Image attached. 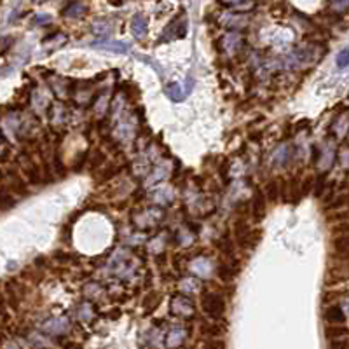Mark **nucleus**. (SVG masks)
<instances>
[{"label":"nucleus","instance_id":"obj_13","mask_svg":"<svg viewBox=\"0 0 349 349\" xmlns=\"http://www.w3.org/2000/svg\"><path fill=\"white\" fill-rule=\"evenodd\" d=\"M222 329L220 326H216V325H204L203 326V334L204 335H208V337H211V339H215L216 335H222Z\"/></svg>","mask_w":349,"mask_h":349},{"label":"nucleus","instance_id":"obj_19","mask_svg":"<svg viewBox=\"0 0 349 349\" xmlns=\"http://www.w3.org/2000/svg\"><path fill=\"white\" fill-rule=\"evenodd\" d=\"M311 187H313V178H308V180H306V184L302 185V194H306V192H308V190L311 189Z\"/></svg>","mask_w":349,"mask_h":349},{"label":"nucleus","instance_id":"obj_10","mask_svg":"<svg viewBox=\"0 0 349 349\" xmlns=\"http://www.w3.org/2000/svg\"><path fill=\"white\" fill-rule=\"evenodd\" d=\"M347 334V329L346 326H337V325H334V326H329L326 329V337L329 339H340L342 335H346Z\"/></svg>","mask_w":349,"mask_h":349},{"label":"nucleus","instance_id":"obj_5","mask_svg":"<svg viewBox=\"0 0 349 349\" xmlns=\"http://www.w3.org/2000/svg\"><path fill=\"white\" fill-rule=\"evenodd\" d=\"M95 46H96V48H100V49L114 51V53H127V51H129V46H127L126 42H117V40L100 42V44H95Z\"/></svg>","mask_w":349,"mask_h":349},{"label":"nucleus","instance_id":"obj_15","mask_svg":"<svg viewBox=\"0 0 349 349\" xmlns=\"http://www.w3.org/2000/svg\"><path fill=\"white\" fill-rule=\"evenodd\" d=\"M335 63H337V68H340V70H346L347 68V49L340 51L337 59H335Z\"/></svg>","mask_w":349,"mask_h":349},{"label":"nucleus","instance_id":"obj_16","mask_svg":"<svg viewBox=\"0 0 349 349\" xmlns=\"http://www.w3.org/2000/svg\"><path fill=\"white\" fill-rule=\"evenodd\" d=\"M267 195H269L271 199H276V195H279L278 194V182H274L272 180L269 187H267Z\"/></svg>","mask_w":349,"mask_h":349},{"label":"nucleus","instance_id":"obj_6","mask_svg":"<svg viewBox=\"0 0 349 349\" xmlns=\"http://www.w3.org/2000/svg\"><path fill=\"white\" fill-rule=\"evenodd\" d=\"M253 215L257 216L258 220L264 219V215H266V195H264L262 192L255 194V199H253Z\"/></svg>","mask_w":349,"mask_h":349},{"label":"nucleus","instance_id":"obj_17","mask_svg":"<svg viewBox=\"0 0 349 349\" xmlns=\"http://www.w3.org/2000/svg\"><path fill=\"white\" fill-rule=\"evenodd\" d=\"M330 349H347V340L342 339V340H334V342L330 344Z\"/></svg>","mask_w":349,"mask_h":349},{"label":"nucleus","instance_id":"obj_12","mask_svg":"<svg viewBox=\"0 0 349 349\" xmlns=\"http://www.w3.org/2000/svg\"><path fill=\"white\" fill-rule=\"evenodd\" d=\"M12 204H14L12 195L9 192H6V190H0V208H2V210H6V208H11Z\"/></svg>","mask_w":349,"mask_h":349},{"label":"nucleus","instance_id":"obj_1","mask_svg":"<svg viewBox=\"0 0 349 349\" xmlns=\"http://www.w3.org/2000/svg\"><path fill=\"white\" fill-rule=\"evenodd\" d=\"M201 308L208 316L219 320L225 314V299L216 292H208L201 297Z\"/></svg>","mask_w":349,"mask_h":349},{"label":"nucleus","instance_id":"obj_2","mask_svg":"<svg viewBox=\"0 0 349 349\" xmlns=\"http://www.w3.org/2000/svg\"><path fill=\"white\" fill-rule=\"evenodd\" d=\"M234 236H236L237 243H239V246H243V248L253 245V237H252L253 232H252V229L248 227V224H246L245 220H237V222H236V227H234Z\"/></svg>","mask_w":349,"mask_h":349},{"label":"nucleus","instance_id":"obj_4","mask_svg":"<svg viewBox=\"0 0 349 349\" xmlns=\"http://www.w3.org/2000/svg\"><path fill=\"white\" fill-rule=\"evenodd\" d=\"M325 320L334 323V325H342L346 321V314H344V309L340 306H330L329 309L325 311Z\"/></svg>","mask_w":349,"mask_h":349},{"label":"nucleus","instance_id":"obj_7","mask_svg":"<svg viewBox=\"0 0 349 349\" xmlns=\"http://www.w3.org/2000/svg\"><path fill=\"white\" fill-rule=\"evenodd\" d=\"M334 250L337 253V257H346L347 255V236H339L337 239L334 241Z\"/></svg>","mask_w":349,"mask_h":349},{"label":"nucleus","instance_id":"obj_3","mask_svg":"<svg viewBox=\"0 0 349 349\" xmlns=\"http://www.w3.org/2000/svg\"><path fill=\"white\" fill-rule=\"evenodd\" d=\"M131 32L136 39H143L148 32V25H147V18L142 14H136L133 21H131Z\"/></svg>","mask_w":349,"mask_h":349},{"label":"nucleus","instance_id":"obj_9","mask_svg":"<svg viewBox=\"0 0 349 349\" xmlns=\"http://www.w3.org/2000/svg\"><path fill=\"white\" fill-rule=\"evenodd\" d=\"M184 337H185V334L182 330H173L171 335L168 337V347H171V349L178 347L182 342H184Z\"/></svg>","mask_w":349,"mask_h":349},{"label":"nucleus","instance_id":"obj_18","mask_svg":"<svg viewBox=\"0 0 349 349\" xmlns=\"http://www.w3.org/2000/svg\"><path fill=\"white\" fill-rule=\"evenodd\" d=\"M323 189H325V180H323V178H320V180H318V184H316V190H314V194L320 198V195L323 194Z\"/></svg>","mask_w":349,"mask_h":349},{"label":"nucleus","instance_id":"obj_20","mask_svg":"<svg viewBox=\"0 0 349 349\" xmlns=\"http://www.w3.org/2000/svg\"><path fill=\"white\" fill-rule=\"evenodd\" d=\"M0 314L6 316V300H4V295L0 293Z\"/></svg>","mask_w":349,"mask_h":349},{"label":"nucleus","instance_id":"obj_8","mask_svg":"<svg viewBox=\"0 0 349 349\" xmlns=\"http://www.w3.org/2000/svg\"><path fill=\"white\" fill-rule=\"evenodd\" d=\"M166 93H168V96L171 98L173 101H180V100H184L185 98V93L182 91L180 88H178V84H169L168 88H166Z\"/></svg>","mask_w":349,"mask_h":349},{"label":"nucleus","instance_id":"obj_14","mask_svg":"<svg viewBox=\"0 0 349 349\" xmlns=\"http://www.w3.org/2000/svg\"><path fill=\"white\" fill-rule=\"evenodd\" d=\"M203 349H225V342L219 339H210L208 342L203 344Z\"/></svg>","mask_w":349,"mask_h":349},{"label":"nucleus","instance_id":"obj_11","mask_svg":"<svg viewBox=\"0 0 349 349\" xmlns=\"http://www.w3.org/2000/svg\"><path fill=\"white\" fill-rule=\"evenodd\" d=\"M84 11H86L84 4H70L65 9V16H80Z\"/></svg>","mask_w":349,"mask_h":349}]
</instances>
